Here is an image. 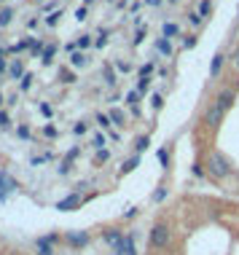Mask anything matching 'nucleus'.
<instances>
[{"mask_svg":"<svg viewBox=\"0 0 239 255\" xmlns=\"http://www.w3.org/2000/svg\"><path fill=\"white\" fill-rule=\"evenodd\" d=\"M81 204H84L81 194H70V196L59 199V202H57V210H59V212H73V210H78Z\"/></svg>","mask_w":239,"mask_h":255,"instance_id":"39448f33","label":"nucleus"},{"mask_svg":"<svg viewBox=\"0 0 239 255\" xmlns=\"http://www.w3.org/2000/svg\"><path fill=\"white\" fill-rule=\"evenodd\" d=\"M151 102H153V110H161V105H164L161 94H153V97H151Z\"/></svg>","mask_w":239,"mask_h":255,"instance_id":"e433bc0d","label":"nucleus"},{"mask_svg":"<svg viewBox=\"0 0 239 255\" xmlns=\"http://www.w3.org/2000/svg\"><path fill=\"white\" fill-rule=\"evenodd\" d=\"M59 16H62V11H51L49 16H46V24H49V27H54V24L59 22Z\"/></svg>","mask_w":239,"mask_h":255,"instance_id":"c85d7f7f","label":"nucleus"},{"mask_svg":"<svg viewBox=\"0 0 239 255\" xmlns=\"http://www.w3.org/2000/svg\"><path fill=\"white\" fill-rule=\"evenodd\" d=\"M210 11H213V3H210V0H202V3H199V16L202 19L210 16Z\"/></svg>","mask_w":239,"mask_h":255,"instance_id":"5701e85b","label":"nucleus"},{"mask_svg":"<svg viewBox=\"0 0 239 255\" xmlns=\"http://www.w3.org/2000/svg\"><path fill=\"white\" fill-rule=\"evenodd\" d=\"M30 51H32V57H38V54L43 51V43H32V49H30Z\"/></svg>","mask_w":239,"mask_h":255,"instance_id":"79ce46f5","label":"nucleus"},{"mask_svg":"<svg viewBox=\"0 0 239 255\" xmlns=\"http://www.w3.org/2000/svg\"><path fill=\"white\" fill-rule=\"evenodd\" d=\"M76 46H78L81 51H84V49H89V46H94V40H92V35H81Z\"/></svg>","mask_w":239,"mask_h":255,"instance_id":"b1692460","label":"nucleus"},{"mask_svg":"<svg viewBox=\"0 0 239 255\" xmlns=\"http://www.w3.org/2000/svg\"><path fill=\"white\" fill-rule=\"evenodd\" d=\"M97 124H100L102 129H108V127H111V116H105V113H97Z\"/></svg>","mask_w":239,"mask_h":255,"instance_id":"7c9ffc66","label":"nucleus"},{"mask_svg":"<svg viewBox=\"0 0 239 255\" xmlns=\"http://www.w3.org/2000/svg\"><path fill=\"white\" fill-rule=\"evenodd\" d=\"M102 239H105V242L116 250V247L121 245V239H124V231H119V229H105V231H102Z\"/></svg>","mask_w":239,"mask_h":255,"instance_id":"9d476101","label":"nucleus"},{"mask_svg":"<svg viewBox=\"0 0 239 255\" xmlns=\"http://www.w3.org/2000/svg\"><path fill=\"white\" fill-rule=\"evenodd\" d=\"M148 89H151V78H140L137 81V94H148Z\"/></svg>","mask_w":239,"mask_h":255,"instance_id":"393cba45","label":"nucleus"},{"mask_svg":"<svg viewBox=\"0 0 239 255\" xmlns=\"http://www.w3.org/2000/svg\"><path fill=\"white\" fill-rule=\"evenodd\" d=\"M30 86H32V75H30V73H24V78H22V92H27Z\"/></svg>","mask_w":239,"mask_h":255,"instance_id":"f704fd0d","label":"nucleus"},{"mask_svg":"<svg viewBox=\"0 0 239 255\" xmlns=\"http://www.w3.org/2000/svg\"><path fill=\"white\" fill-rule=\"evenodd\" d=\"M156 49H159V54H164V57H172V40L161 35L159 40H156Z\"/></svg>","mask_w":239,"mask_h":255,"instance_id":"ddd939ff","label":"nucleus"},{"mask_svg":"<svg viewBox=\"0 0 239 255\" xmlns=\"http://www.w3.org/2000/svg\"><path fill=\"white\" fill-rule=\"evenodd\" d=\"M204 172H207L213 180H226L231 175V161L221 153V150H213V153L207 156V161H204Z\"/></svg>","mask_w":239,"mask_h":255,"instance_id":"f257e3e1","label":"nucleus"},{"mask_svg":"<svg viewBox=\"0 0 239 255\" xmlns=\"http://www.w3.org/2000/svg\"><path fill=\"white\" fill-rule=\"evenodd\" d=\"M89 16V11H86V5H81V8L76 11V19H78V22H84V19Z\"/></svg>","mask_w":239,"mask_h":255,"instance_id":"58836bf2","label":"nucleus"},{"mask_svg":"<svg viewBox=\"0 0 239 255\" xmlns=\"http://www.w3.org/2000/svg\"><path fill=\"white\" fill-rule=\"evenodd\" d=\"M188 22L194 24V27H196V24H202V16H199V11H188Z\"/></svg>","mask_w":239,"mask_h":255,"instance_id":"2f4dec72","label":"nucleus"},{"mask_svg":"<svg viewBox=\"0 0 239 255\" xmlns=\"http://www.w3.org/2000/svg\"><path fill=\"white\" fill-rule=\"evenodd\" d=\"M73 132H76V134H84V132H86V124H76V127H73Z\"/></svg>","mask_w":239,"mask_h":255,"instance_id":"c03bdc74","label":"nucleus"},{"mask_svg":"<svg viewBox=\"0 0 239 255\" xmlns=\"http://www.w3.org/2000/svg\"><path fill=\"white\" fill-rule=\"evenodd\" d=\"M191 172H194V177H204V175H207V172H204V164H194Z\"/></svg>","mask_w":239,"mask_h":255,"instance_id":"72a5a7b5","label":"nucleus"},{"mask_svg":"<svg viewBox=\"0 0 239 255\" xmlns=\"http://www.w3.org/2000/svg\"><path fill=\"white\" fill-rule=\"evenodd\" d=\"M3 70H5V62H3V59H0V73H3Z\"/></svg>","mask_w":239,"mask_h":255,"instance_id":"5fc2aeb1","label":"nucleus"},{"mask_svg":"<svg viewBox=\"0 0 239 255\" xmlns=\"http://www.w3.org/2000/svg\"><path fill=\"white\" fill-rule=\"evenodd\" d=\"M116 255H137V250H134V234H124L121 245L116 247Z\"/></svg>","mask_w":239,"mask_h":255,"instance_id":"0eeeda50","label":"nucleus"},{"mask_svg":"<svg viewBox=\"0 0 239 255\" xmlns=\"http://www.w3.org/2000/svg\"><path fill=\"white\" fill-rule=\"evenodd\" d=\"M94 145H97V150H100L102 145H105V137H102V134H97V137H94Z\"/></svg>","mask_w":239,"mask_h":255,"instance_id":"a18cd8bd","label":"nucleus"},{"mask_svg":"<svg viewBox=\"0 0 239 255\" xmlns=\"http://www.w3.org/2000/svg\"><path fill=\"white\" fill-rule=\"evenodd\" d=\"M142 38H145V30L140 27V30H137V35H134V46H137V43H142Z\"/></svg>","mask_w":239,"mask_h":255,"instance_id":"37998d69","label":"nucleus"},{"mask_svg":"<svg viewBox=\"0 0 239 255\" xmlns=\"http://www.w3.org/2000/svg\"><path fill=\"white\" fill-rule=\"evenodd\" d=\"M108 116H111V121L116 124V127H124V121H126V119H124V113H121V110H116V108H113Z\"/></svg>","mask_w":239,"mask_h":255,"instance_id":"f3484780","label":"nucleus"},{"mask_svg":"<svg viewBox=\"0 0 239 255\" xmlns=\"http://www.w3.org/2000/svg\"><path fill=\"white\" fill-rule=\"evenodd\" d=\"M145 3H148V5H159L161 0H145Z\"/></svg>","mask_w":239,"mask_h":255,"instance_id":"864d4df0","label":"nucleus"},{"mask_svg":"<svg viewBox=\"0 0 239 255\" xmlns=\"http://www.w3.org/2000/svg\"><path fill=\"white\" fill-rule=\"evenodd\" d=\"M108 158H111V150H105V148H100V150H97V156H94V161H97V164H105V161H108Z\"/></svg>","mask_w":239,"mask_h":255,"instance_id":"a878e982","label":"nucleus"},{"mask_svg":"<svg viewBox=\"0 0 239 255\" xmlns=\"http://www.w3.org/2000/svg\"><path fill=\"white\" fill-rule=\"evenodd\" d=\"M237 19H239V16H237Z\"/></svg>","mask_w":239,"mask_h":255,"instance_id":"bf43d9fd","label":"nucleus"},{"mask_svg":"<svg viewBox=\"0 0 239 255\" xmlns=\"http://www.w3.org/2000/svg\"><path fill=\"white\" fill-rule=\"evenodd\" d=\"M62 78H65V84H73V73H67V70H62Z\"/></svg>","mask_w":239,"mask_h":255,"instance_id":"603ef678","label":"nucleus"},{"mask_svg":"<svg viewBox=\"0 0 239 255\" xmlns=\"http://www.w3.org/2000/svg\"><path fill=\"white\" fill-rule=\"evenodd\" d=\"M105 43H108V32H100V38L94 40V46H97V49H102Z\"/></svg>","mask_w":239,"mask_h":255,"instance_id":"4c0bfd02","label":"nucleus"},{"mask_svg":"<svg viewBox=\"0 0 239 255\" xmlns=\"http://www.w3.org/2000/svg\"><path fill=\"white\" fill-rule=\"evenodd\" d=\"M231 65H234V70H239V46L231 51Z\"/></svg>","mask_w":239,"mask_h":255,"instance_id":"c9c22d12","label":"nucleus"},{"mask_svg":"<svg viewBox=\"0 0 239 255\" xmlns=\"http://www.w3.org/2000/svg\"><path fill=\"white\" fill-rule=\"evenodd\" d=\"M67 172H70V161H62L59 164V175H67Z\"/></svg>","mask_w":239,"mask_h":255,"instance_id":"a19ab883","label":"nucleus"},{"mask_svg":"<svg viewBox=\"0 0 239 255\" xmlns=\"http://www.w3.org/2000/svg\"><path fill=\"white\" fill-rule=\"evenodd\" d=\"M140 164V156H132V158H126L124 164H121V175H129V172H132L134 167H137Z\"/></svg>","mask_w":239,"mask_h":255,"instance_id":"dca6fc26","label":"nucleus"},{"mask_svg":"<svg viewBox=\"0 0 239 255\" xmlns=\"http://www.w3.org/2000/svg\"><path fill=\"white\" fill-rule=\"evenodd\" d=\"M43 132H46V137H57V129H54L51 124H49V127H46V129H43Z\"/></svg>","mask_w":239,"mask_h":255,"instance_id":"49530a36","label":"nucleus"},{"mask_svg":"<svg viewBox=\"0 0 239 255\" xmlns=\"http://www.w3.org/2000/svg\"><path fill=\"white\" fill-rule=\"evenodd\" d=\"M65 242L70 245L73 250H81V247L89 245V234L86 231H70V234H65Z\"/></svg>","mask_w":239,"mask_h":255,"instance_id":"423d86ee","label":"nucleus"},{"mask_svg":"<svg viewBox=\"0 0 239 255\" xmlns=\"http://www.w3.org/2000/svg\"><path fill=\"white\" fill-rule=\"evenodd\" d=\"M151 148V137L148 134H140L137 140H134V150H137V153H142V150H148Z\"/></svg>","mask_w":239,"mask_h":255,"instance_id":"4468645a","label":"nucleus"},{"mask_svg":"<svg viewBox=\"0 0 239 255\" xmlns=\"http://www.w3.org/2000/svg\"><path fill=\"white\" fill-rule=\"evenodd\" d=\"M159 161H161V167H164V169H169V153H167V148H161V150H159Z\"/></svg>","mask_w":239,"mask_h":255,"instance_id":"c756f323","label":"nucleus"},{"mask_svg":"<svg viewBox=\"0 0 239 255\" xmlns=\"http://www.w3.org/2000/svg\"><path fill=\"white\" fill-rule=\"evenodd\" d=\"M0 127H8V116H5L3 110H0Z\"/></svg>","mask_w":239,"mask_h":255,"instance_id":"8fccbe9b","label":"nucleus"},{"mask_svg":"<svg viewBox=\"0 0 239 255\" xmlns=\"http://www.w3.org/2000/svg\"><path fill=\"white\" fill-rule=\"evenodd\" d=\"M196 46V35H186L183 38V49H194Z\"/></svg>","mask_w":239,"mask_h":255,"instance_id":"473e14b6","label":"nucleus"},{"mask_svg":"<svg viewBox=\"0 0 239 255\" xmlns=\"http://www.w3.org/2000/svg\"><path fill=\"white\" fill-rule=\"evenodd\" d=\"M40 113H43L46 119H49V116H51V108H49V105H46V102H43V105H40Z\"/></svg>","mask_w":239,"mask_h":255,"instance_id":"de8ad7c7","label":"nucleus"},{"mask_svg":"<svg viewBox=\"0 0 239 255\" xmlns=\"http://www.w3.org/2000/svg\"><path fill=\"white\" fill-rule=\"evenodd\" d=\"M54 54H57V46H46L43 49V65H51Z\"/></svg>","mask_w":239,"mask_h":255,"instance_id":"aec40b11","label":"nucleus"},{"mask_svg":"<svg viewBox=\"0 0 239 255\" xmlns=\"http://www.w3.org/2000/svg\"><path fill=\"white\" fill-rule=\"evenodd\" d=\"M86 62H89V57H86L84 51H73V57H70V65L73 67H84Z\"/></svg>","mask_w":239,"mask_h":255,"instance_id":"2eb2a0df","label":"nucleus"},{"mask_svg":"<svg viewBox=\"0 0 239 255\" xmlns=\"http://www.w3.org/2000/svg\"><path fill=\"white\" fill-rule=\"evenodd\" d=\"M161 35H164V38H169V40H172V38H180V27H177L175 22H164Z\"/></svg>","mask_w":239,"mask_h":255,"instance_id":"9b49d317","label":"nucleus"},{"mask_svg":"<svg viewBox=\"0 0 239 255\" xmlns=\"http://www.w3.org/2000/svg\"><path fill=\"white\" fill-rule=\"evenodd\" d=\"M3 54H5V51H3V49H0V59H3Z\"/></svg>","mask_w":239,"mask_h":255,"instance_id":"6e6d98bb","label":"nucleus"},{"mask_svg":"<svg viewBox=\"0 0 239 255\" xmlns=\"http://www.w3.org/2000/svg\"><path fill=\"white\" fill-rule=\"evenodd\" d=\"M164 199H167V188H164V185H161V188H156V191H153L151 202H164Z\"/></svg>","mask_w":239,"mask_h":255,"instance_id":"bb28decb","label":"nucleus"},{"mask_svg":"<svg viewBox=\"0 0 239 255\" xmlns=\"http://www.w3.org/2000/svg\"><path fill=\"white\" fill-rule=\"evenodd\" d=\"M169 242H172V229H169V223H159L151 226V231H148V247H153V250H167Z\"/></svg>","mask_w":239,"mask_h":255,"instance_id":"f03ea898","label":"nucleus"},{"mask_svg":"<svg viewBox=\"0 0 239 255\" xmlns=\"http://www.w3.org/2000/svg\"><path fill=\"white\" fill-rule=\"evenodd\" d=\"M137 100H140V94H137V92H129V94H126V102L132 105L134 113H137Z\"/></svg>","mask_w":239,"mask_h":255,"instance_id":"cd10ccee","label":"nucleus"},{"mask_svg":"<svg viewBox=\"0 0 239 255\" xmlns=\"http://www.w3.org/2000/svg\"><path fill=\"white\" fill-rule=\"evenodd\" d=\"M54 242H57V234H49V237L38 239V255H54Z\"/></svg>","mask_w":239,"mask_h":255,"instance_id":"1a4fd4ad","label":"nucleus"},{"mask_svg":"<svg viewBox=\"0 0 239 255\" xmlns=\"http://www.w3.org/2000/svg\"><path fill=\"white\" fill-rule=\"evenodd\" d=\"M89 3H94V0H86V5H89Z\"/></svg>","mask_w":239,"mask_h":255,"instance_id":"13d9d810","label":"nucleus"},{"mask_svg":"<svg viewBox=\"0 0 239 255\" xmlns=\"http://www.w3.org/2000/svg\"><path fill=\"white\" fill-rule=\"evenodd\" d=\"M213 102L223 110V113H229V110L234 108V102H237V92H234L231 86H226V89H221V92L215 94V100H213Z\"/></svg>","mask_w":239,"mask_h":255,"instance_id":"7ed1b4c3","label":"nucleus"},{"mask_svg":"<svg viewBox=\"0 0 239 255\" xmlns=\"http://www.w3.org/2000/svg\"><path fill=\"white\" fill-rule=\"evenodd\" d=\"M11 78H24V65L22 62H13L11 65Z\"/></svg>","mask_w":239,"mask_h":255,"instance_id":"a211bd4d","label":"nucleus"},{"mask_svg":"<svg viewBox=\"0 0 239 255\" xmlns=\"http://www.w3.org/2000/svg\"><path fill=\"white\" fill-rule=\"evenodd\" d=\"M134 215H137V210H134V207H129V210L124 212V218L129 220V218H134Z\"/></svg>","mask_w":239,"mask_h":255,"instance_id":"09e8293b","label":"nucleus"},{"mask_svg":"<svg viewBox=\"0 0 239 255\" xmlns=\"http://www.w3.org/2000/svg\"><path fill=\"white\" fill-rule=\"evenodd\" d=\"M153 70H156L153 62H145V65L140 67V78H148V75H153Z\"/></svg>","mask_w":239,"mask_h":255,"instance_id":"4be33fe9","label":"nucleus"},{"mask_svg":"<svg viewBox=\"0 0 239 255\" xmlns=\"http://www.w3.org/2000/svg\"><path fill=\"white\" fill-rule=\"evenodd\" d=\"M116 67H119L121 73H129V70H132V65H129V62H116Z\"/></svg>","mask_w":239,"mask_h":255,"instance_id":"ea45409f","label":"nucleus"},{"mask_svg":"<svg viewBox=\"0 0 239 255\" xmlns=\"http://www.w3.org/2000/svg\"><path fill=\"white\" fill-rule=\"evenodd\" d=\"M0 105H3V94H0Z\"/></svg>","mask_w":239,"mask_h":255,"instance_id":"4d7b16f0","label":"nucleus"},{"mask_svg":"<svg viewBox=\"0 0 239 255\" xmlns=\"http://www.w3.org/2000/svg\"><path fill=\"white\" fill-rule=\"evenodd\" d=\"M13 16V8H0V27H5Z\"/></svg>","mask_w":239,"mask_h":255,"instance_id":"6ab92c4d","label":"nucleus"},{"mask_svg":"<svg viewBox=\"0 0 239 255\" xmlns=\"http://www.w3.org/2000/svg\"><path fill=\"white\" fill-rule=\"evenodd\" d=\"M19 185H16V180H11L8 175H5V172H0V202H3L5 196L11 194V191H16Z\"/></svg>","mask_w":239,"mask_h":255,"instance_id":"6e6552de","label":"nucleus"},{"mask_svg":"<svg viewBox=\"0 0 239 255\" xmlns=\"http://www.w3.org/2000/svg\"><path fill=\"white\" fill-rule=\"evenodd\" d=\"M102 73H105V84H108V86H116V73H113V67L105 65V70H102Z\"/></svg>","mask_w":239,"mask_h":255,"instance_id":"412c9836","label":"nucleus"},{"mask_svg":"<svg viewBox=\"0 0 239 255\" xmlns=\"http://www.w3.org/2000/svg\"><path fill=\"white\" fill-rule=\"evenodd\" d=\"M19 137H24V140H27V137H30V129H27V127H19Z\"/></svg>","mask_w":239,"mask_h":255,"instance_id":"3c124183","label":"nucleus"},{"mask_svg":"<svg viewBox=\"0 0 239 255\" xmlns=\"http://www.w3.org/2000/svg\"><path fill=\"white\" fill-rule=\"evenodd\" d=\"M223 54H215L213 57V62H210V75H213V78H218V75H221V70H223Z\"/></svg>","mask_w":239,"mask_h":255,"instance_id":"f8f14e48","label":"nucleus"},{"mask_svg":"<svg viewBox=\"0 0 239 255\" xmlns=\"http://www.w3.org/2000/svg\"><path fill=\"white\" fill-rule=\"evenodd\" d=\"M223 116H226V113H223V110H221V108H218L215 102H213V105H210L207 110H204V116H202V124H204L207 129H215L218 124L223 121Z\"/></svg>","mask_w":239,"mask_h":255,"instance_id":"20e7f679","label":"nucleus"}]
</instances>
